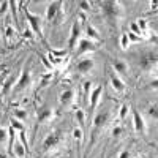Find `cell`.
Returning a JSON list of instances; mask_svg holds the SVG:
<instances>
[{
  "mask_svg": "<svg viewBox=\"0 0 158 158\" xmlns=\"http://www.w3.org/2000/svg\"><path fill=\"white\" fill-rule=\"evenodd\" d=\"M19 5H21V10H22V13H24L25 19H27V21H29V24H30V29H32V32H33L35 35H38V38H40V40H43L41 18H40V16H36V15H33V13H30V11H29V6H27L29 3L21 2Z\"/></svg>",
  "mask_w": 158,
  "mask_h": 158,
  "instance_id": "6da1fadb",
  "label": "cell"
},
{
  "mask_svg": "<svg viewBox=\"0 0 158 158\" xmlns=\"http://www.w3.org/2000/svg\"><path fill=\"white\" fill-rule=\"evenodd\" d=\"M108 118H109L108 111H103V112H100V114L95 115L94 123H92V139H90V146L94 144V141H95V138H97V133L108 123Z\"/></svg>",
  "mask_w": 158,
  "mask_h": 158,
  "instance_id": "7a4b0ae2",
  "label": "cell"
},
{
  "mask_svg": "<svg viewBox=\"0 0 158 158\" xmlns=\"http://www.w3.org/2000/svg\"><path fill=\"white\" fill-rule=\"evenodd\" d=\"M101 10L104 11V15L108 18H117L118 13H120V3L114 2V0H106V2H101Z\"/></svg>",
  "mask_w": 158,
  "mask_h": 158,
  "instance_id": "3957f363",
  "label": "cell"
},
{
  "mask_svg": "<svg viewBox=\"0 0 158 158\" xmlns=\"http://www.w3.org/2000/svg\"><path fill=\"white\" fill-rule=\"evenodd\" d=\"M30 82H32L30 68H29V67H25V68L22 70V73H21L19 79L16 81V87H15V90H16V92H21V90H24L25 87H29V85H30Z\"/></svg>",
  "mask_w": 158,
  "mask_h": 158,
  "instance_id": "277c9868",
  "label": "cell"
},
{
  "mask_svg": "<svg viewBox=\"0 0 158 158\" xmlns=\"http://www.w3.org/2000/svg\"><path fill=\"white\" fill-rule=\"evenodd\" d=\"M95 49H97V46L94 44V41H90V40H87V38H79L76 54L82 56V54H85V52H94Z\"/></svg>",
  "mask_w": 158,
  "mask_h": 158,
  "instance_id": "5b68a950",
  "label": "cell"
},
{
  "mask_svg": "<svg viewBox=\"0 0 158 158\" xmlns=\"http://www.w3.org/2000/svg\"><path fill=\"white\" fill-rule=\"evenodd\" d=\"M60 139H62V136H60L59 131H56V133H51V135L44 139V142H43V150H44V152H48L49 149L56 147L57 144L60 142Z\"/></svg>",
  "mask_w": 158,
  "mask_h": 158,
  "instance_id": "8992f818",
  "label": "cell"
},
{
  "mask_svg": "<svg viewBox=\"0 0 158 158\" xmlns=\"http://www.w3.org/2000/svg\"><path fill=\"white\" fill-rule=\"evenodd\" d=\"M79 36H81V25H79L77 22H74L73 27H71L70 40H68V49H74V46L79 41Z\"/></svg>",
  "mask_w": 158,
  "mask_h": 158,
  "instance_id": "52a82bcc",
  "label": "cell"
},
{
  "mask_svg": "<svg viewBox=\"0 0 158 158\" xmlns=\"http://www.w3.org/2000/svg\"><path fill=\"white\" fill-rule=\"evenodd\" d=\"M101 94H103V85H97L95 89H92V92H90V109L92 111L97 109V104L100 101Z\"/></svg>",
  "mask_w": 158,
  "mask_h": 158,
  "instance_id": "ba28073f",
  "label": "cell"
},
{
  "mask_svg": "<svg viewBox=\"0 0 158 158\" xmlns=\"http://www.w3.org/2000/svg\"><path fill=\"white\" fill-rule=\"evenodd\" d=\"M133 122H135V128H136L138 133H141V135L146 133V122H144V118L139 114V111H133Z\"/></svg>",
  "mask_w": 158,
  "mask_h": 158,
  "instance_id": "9c48e42d",
  "label": "cell"
},
{
  "mask_svg": "<svg viewBox=\"0 0 158 158\" xmlns=\"http://www.w3.org/2000/svg\"><path fill=\"white\" fill-rule=\"evenodd\" d=\"M60 5H62V2H52V3H49V6L46 10V19L48 21H54L57 18V13L60 10Z\"/></svg>",
  "mask_w": 158,
  "mask_h": 158,
  "instance_id": "30bf717a",
  "label": "cell"
},
{
  "mask_svg": "<svg viewBox=\"0 0 158 158\" xmlns=\"http://www.w3.org/2000/svg\"><path fill=\"white\" fill-rule=\"evenodd\" d=\"M94 65H95V62H94V59H84V60H81L77 65H76V70L79 71V73H89L92 68H94Z\"/></svg>",
  "mask_w": 158,
  "mask_h": 158,
  "instance_id": "8fae6325",
  "label": "cell"
},
{
  "mask_svg": "<svg viewBox=\"0 0 158 158\" xmlns=\"http://www.w3.org/2000/svg\"><path fill=\"white\" fill-rule=\"evenodd\" d=\"M74 100V90L73 89H68V90H63L60 94V104L62 106H68L71 104Z\"/></svg>",
  "mask_w": 158,
  "mask_h": 158,
  "instance_id": "7c38bea8",
  "label": "cell"
},
{
  "mask_svg": "<svg viewBox=\"0 0 158 158\" xmlns=\"http://www.w3.org/2000/svg\"><path fill=\"white\" fill-rule=\"evenodd\" d=\"M109 79H111V84H112L114 90H117L118 94H123V92H125V84H123L122 79H118L115 76V73H112V71L109 73Z\"/></svg>",
  "mask_w": 158,
  "mask_h": 158,
  "instance_id": "4fadbf2b",
  "label": "cell"
},
{
  "mask_svg": "<svg viewBox=\"0 0 158 158\" xmlns=\"http://www.w3.org/2000/svg\"><path fill=\"white\" fill-rule=\"evenodd\" d=\"M52 115H54V111H52L51 108H43V109H40V112H38V123H43V122L51 120Z\"/></svg>",
  "mask_w": 158,
  "mask_h": 158,
  "instance_id": "5bb4252c",
  "label": "cell"
},
{
  "mask_svg": "<svg viewBox=\"0 0 158 158\" xmlns=\"http://www.w3.org/2000/svg\"><path fill=\"white\" fill-rule=\"evenodd\" d=\"M13 153L16 155V158H24L29 152L25 150V147L22 146L21 141H15V146H13Z\"/></svg>",
  "mask_w": 158,
  "mask_h": 158,
  "instance_id": "9a60e30c",
  "label": "cell"
},
{
  "mask_svg": "<svg viewBox=\"0 0 158 158\" xmlns=\"http://www.w3.org/2000/svg\"><path fill=\"white\" fill-rule=\"evenodd\" d=\"M18 2H15V0H11L10 2V11L13 15V19H15V24H16V30L21 29V24H19V16H18Z\"/></svg>",
  "mask_w": 158,
  "mask_h": 158,
  "instance_id": "2e32d148",
  "label": "cell"
},
{
  "mask_svg": "<svg viewBox=\"0 0 158 158\" xmlns=\"http://www.w3.org/2000/svg\"><path fill=\"white\" fill-rule=\"evenodd\" d=\"M112 67H114V70L117 73H120V74H127V71H128V65L123 60H115Z\"/></svg>",
  "mask_w": 158,
  "mask_h": 158,
  "instance_id": "e0dca14e",
  "label": "cell"
},
{
  "mask_svg": "<svg viewBox=\"0 0 158 158\" xmlns=\"http://www.w3.org/2000/svg\"><path fill=\"white\" fill-rule=\"evenodd\" d=\"M85 33H87V40H90V41H100V35H98L97 29H94L92 25H87Z\"/></svg>",
  "mask_w": 158,
  "mask_h": 158,
  "instance_id": "ac0fdd59",
  "label": "cell"
},
{
  "mask_svg": "<svg viewBox=\"0 0 158 158\" xmlns=\"http://www.w3.org/2000/svg\"><path fill=\"white\" fill-rule=\"evenodd\" d=\"M82 92H84V101H85V103H89V98H90V92H92V82H90V81H85V82H84Z\"/></svg>",
  "mask_w": 158,
  "mask_h": 158,
  "instance_id": "d6986e66",
  "label": "cell"
},
{
  "mask_svg": "<svg viewBox=\"0 0 158 158\" xmlns=\"http://www.w3.org/2000/svg\"><path fill=\"white\" fill-rule=\"evenodd\" d=\"M13 115H15V118H18V120H25L27 118V111L25 109H15L13 111Z\"/></svg>",
  "mask_w": 158,
  "mask_h": 158,
  "instance_id": "ffe728a7",
  "label": "cell"
},
{
  "mask_svg": "<svg viewBox=\"0 0 158 158\" xmlns=\"http://www.w3.org/2000/svg\"><path fill=\"white\" fill-rule=\"evenodd\" d=\"M15 32H16V29L13 27V25H6V27H5V38H6L8 43L13 40V36H15Z\"/></svg>",
  "mask_w": 158,
  "mask_h": 158,
  "instance_id": "44dd1931",
  "label": "cell"
},
{
  "mask_svg": "<svg viewBox=\"0 0 158 158\" xmlns=\"http://www.w3.org/2000/svg\"><path fill=\"white\" fill-rule=\"evenodd\" d=\"M13 82H15V79H13V76H10V77L6 79V81H5V84H3V89H2V95H8V92H10V89H11Z\"/></svg>",
  "mask_w": 158,
  "mask_h": 158,
  "instance_id": "7402d4cb",
  "label": "cell"
},
{
  "mask_svg": "<svg viewBox=\"0 0 158 158\" xmlns=\"http://www.w3.org/2000/svg\"><path fill=\"white\" fill-rule=\"evenodd\" d=\"M128 112H130V104H123V106L120 108V112H118V120H120V122L125 120Z\"/></svg>",
  "mask_w": 158,
  "mask_h": 158,
  "instance_id": "603a6c76",
  "label": "cell"
},
{
  "mask_svg": "<svg viewBox=\"0 0 158 158\" xmlns=\"http://www.w3.org/2000/svg\"><path fill=\"white\" fill-rule=\"evenodd\" d=\"M76 120L79 122V125H81V130H82V127H84V123H85V114H84L82 109H77V111H76Z\"/></svg>",
  "mask_w": 158,
  "mask_h": 158,
  "instance_id": "cb8c5ba5",
  "label": "cell"
},
{
  "mask_svg": "<svg viewBox=\"0 0 158 158\" xmlns=\"http://www.w3.org/2000/svg\"><path fill=\"white\" fill-rule=\"evenodd\" d=\"M73 138H74V139H76L77 142H82V138H84V133H82V130L76 127V128L73 130Z\"/></svg>",
  "mask_w": 158,
  "mask_h": 158,
  "instance_id": "d4e9b609",
  "label": "cell"
},
{
  "mask_svg": "<svg viewBox=\"0 0 158 158\" xmlns=\"http://www.w3.org/2000/svg\"><path fill=\"white\" fill-rule=\"evenodd\" d=\"M128 46H130V40H128L127 33H123V35L120 36V48H122L123 51H127V49H128Z\"/></svg>",
  "mask_w": 158,
  "mask_h": 158,
  "instance_id": "484cf974",
  "label": "cell"
},
{
  "mask_svg": "<svg viewBox=\"0 0 158 158\" xmlns=\"http://www.w3.org/2000/svg\"><path fill=\"white\" fill-rule=\"evenodd\" d=\"M136 24H138L141 33H146V32H147V21H146V19H138Z\"/></svg>",
  "mask_w": 158,
  "mask_h": 158,
  "instance_id": "4316f807",
  "label": "cell"
},
{
  "mask_svg": "<svg viewBox=\"0 0 158 158\" xmlns=\"http://www.w3.org/2000/svg\"><path fill=\"white\" fill-rule=\"evenodd\" d=\"M10 125L13 127V128H15V130H18V131H21V130H25L24 128V125L18 120V118H11V120H10Z\"/></svg>",
  "mask_w": 158,
  "mask_h": 158,
  "instance_id": "83f0119b",
  "label": "cell"
},
{
  "mask_svg": "<svg viewBox=\"0 0 158 158\" xmlns=\"http://www.w3.org/2000/svg\"><path fill=\"white\" fill-rule=\"evenodd\" d=\"M49 54H52V56H54V57L57 59V57H65V56H67V51H65V49H62V51H57V49H49Z\"/></svg>",
  "mask_w": 158,
  "mask_h": 158,
  "instance_id": "f1b7e54d",
  "label": "cell"
},
{
  "mask_svg": "<svg viewBox=\"0 0 158 158\" xmlns=\"http://www.w3.org/2000/svg\"><path fill=\"white\" fill-rule=\"evenodd\" d=\"M5 142H8V130L0 128V144H5Z\"/></svg>",
  "mask_w": 158,
  "mask_h": 158,
  "instance_id": "f546056e",
  "label": "cell"
},
{
  "mask_svg": "<svg viewBox=\"0 0 158 158\" xmlns=\"http://www.w3.org/2000/svg\"><path fill=\"white\" fill-rule=\"evenodd\" d=\"M130 32H131V33H135V35H138V36H141V35H142L136 22H131V25H130Z\"/></svg>",
  "mask_w": 158,
  "mask_h": 158,
  "instance_id": "4dcf8cb0",
  "label": "cell"
},
{
  "mask_svg": "<svg viewBox=\"0 0 158 158\" xmlns=\"http://www.w3.org/2000/svg\"><path fill=\"white\" fill-rule=\"evenodd\" d=\"M122 131H123V128H122L120 125L114 127V128H112V138H118V136L122 135Z\"/></svg>",
  "mask_w": 158,
  "mask_h": 158,
  "instance_id": "1f68e13d",
  "label": "cell"
},
{
  "mask_svg": "<svg viewBox=\"0 0 158 158\" xmlns=\"http://www.w3.org/2000/svg\"><path fill=\"white\" fill-rule=\"evenodd\" d=\"M8 8H10V2H2V3H0V18L5 15Z\"/></svg>",
  "mask_w": 158,
  "mask_h": 158,
  "instance_id": "d6a6232c",
  "label": "cell"
},
{
  "mask_svg": "<svg viewBox=\"0 0 158 158\" xmlns=\"http://www.w3.org/2000/svg\"><path fill=\"white\" fill-rule=\"evenodd\" d=\"M127 36H128V40H133V41H139V40H141V36H138V35H135V33H131V32H128Z\"/></svg>",
  "mask_w": 158,
  "mask_h": 158,
  "instance_id": "836d02e7",
  "label": "cell"
},
{
  "mask_svg": "<svg viewBox=\"0 0 158 158\" xmlns=\"http://www.w3.org/2000/svg\"><path fill=\"white\" fill-rule=\"evenodd\" d=\"M79 6H81L82 11H89L90 10V3L89 2H81V3H79Z\"/></svg>",
  "mask_w": 158,
  "mask_h": 158,
  "instance_id": "e575fe53",
  "label": "cell"
},
{
  "mask_svg": "<svg viewBox=\"0 0 158 158\" xmlns=\"http://www.w3.org/2000/svg\"><path fill=\"white\" fill-rule=\"evenodd\" d=\"M149 114L153 117V118H156V104H153V106H150V109H149Z\"/></svg>",
  "mask_w": 158,
  "mask_h": 158,
  "instance_id": "d590c367",
  "label": "cell"
},
{
  "mask_svg": "<svg viewBox=\"0 0 158 158\" xmlns=\"http://www.w3.org/2000/svg\"><path fill=\"white\" fill-rule=\"evenodd\" d=\"M40 57H41V60H43V63L46 65V68H48V70H52V65H51V63L48 62V59H46L44 56H40Z\"/></svg>",
  "mask_w": 158,
  "mask_h": 158,
  "instance_id": "8d00e7d4",
  "label": "cell"
},
{
  "mask_svg": "<svg viewBox=\"0 0 158 158\" xmlns=\"http://www.w3.org/2000/svg\"><path fill=\"white\" fill-rule=\"evenodd\" d=\"M51 77H52V74H51V73H48V74H46V76L43 77V81H41V87L48 84V81H49V79H51Z\"/></svg>",
  "mask_w": 158,
  "mask_h": 158,
  "instance_id": "74e56055",
  "label": "cell"
},
{
  "mask_svg": "<svg viewBox=\"0 0 158 158\" xmlns=\"http://www.w3.org/2000/svg\"><path fill=\"white\" fill-rule=\"evenodd\" d=\"M22 35H24V38H32V30H29V29H25V32H24Z\"/></svg>",
  "mask_w": 158,
  "mask_h": 158,
  "instance_id": "f35d334b",
  "label": "cell"
},
{
  "mask_svg": "<svg viewBox=\"0 0 158 158\" xmlns=\"http://www.w3.org/2000/svg\"><path fill=\"white\" fill-rule=\"evenodd\" d=\"M118 158H130V152H128V150H123V152L120 153V156H118Z\"/></svg>",
  "mask_w": 158,
  "mask_h": 158,
  "instance_id": "ab89813d",
  "label": "cell"
},
{
  "mask_svg": "<svg viewBox=\"0 0 158 158\" xmlns=\"http://www.w3.org/2000/svg\"><path fill=\"white\" fill-rule=\"evenodd\" d=\"M5 70H6V65L5 63H0V73H3Z\"/></svg>",
  "mask_w": 158,
  "mask_h": 158,
  "instance_id": "60d3db41",
  "label": "cell"
},
{
  "mask_svg": "<svg viewBox=\"0 0 158 158\" xmlns=\"http://www.w3.org/2000/svg\"><path fill=\"white\" fill-rule=\"evenodd\" d=\"M150 41H153V43H156V35H153V36H150Z\"/></svg>",
  "mask_w": 158,
  "mask_h": 158,
  "instance_id": "b9f144b4",
  "label": "cell"
},
{
  "mask_svg": "<svg viewBox=\"0 0 158 158\" xmlns=\"http://www.w3.org/2000/svg\"><path fill=\"white\" fill-rule=\"evenodd\" d=\"M150 5H152V8H153V10H156V2H152Z\"/></svg>",
  "mask_w": 158,
  "mask_h": 158,
  "instance_id": "7bdbcfd3",
  "label": "cell"
},
{
  "mask_svg": "<svg viewBox=\"0 0 158 158\" xmlns=\"http://www.w3.org/2000/svg\"><path fill=\"white\" fill-rule=\"evenodd\" d=\"M138 158H141V156H138Z\"/></svg>",
  "mask_w": 158,
  "mask_h": 158,
  "instance_id": "ee69618b",
  "label": "cell"
}]
</instances>
